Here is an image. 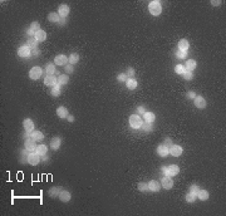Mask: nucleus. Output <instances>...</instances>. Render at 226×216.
Returning <instances> with one entry per match:
<instances>
[{
	"label": "nucleus",
	"mask_w": 226,
	"mask_h": 216,
	"mask_svg": "<svg viewBox=\"0 0 226 216\" xmlns=\"http://www.w3.org/2000/svg\"><path fill=\"white\" fill-rule=\"evenodd\" d=\"M137 187H138L139 191H147V190H148V185L145 184V182H139Z\"/></svg>",
	"instance_id": "58836bf2"
},
{
	"label": "nucleus",
	"mask_w": 226,
	"mask_h": 216,
	"mask_svg": "<svg viewBox=\"0 0 226 216\" xmlns=\"http://www.w3.org/2000/svg\"><path fill=\"white\" fill-rule=\"evenodd\" d=\"M196 200V195L195 194H191V192H188L187 195H186V201L187 202H194Z\"/></svg>",
	"instance_id": "4c0bfd02"
},
{
	"label": "nucleus",
	"mask_w": 226,
	"mask_h": 216,
	"mask_svg": "<svg viewBox=\"0 0 226 216\" xmlns=\"http://www.w3.org/2000/svg\"><path fill=\"white\" fill-rule=\"evenodd\" d=\"M44 84L54 87V85H57V78L54 77V75H46V77L44 78Z\"/></svg>",
	"instance_id": "dca6fc26"
},
{
	"label": "nucleus",
	"mask_w": 226,
	"mask_h": 216,
	"mask_svg": "<svg viewBox=\"0 0 226 216\" xmlns=\"http://www.w3.org/2000/svg\"><path fill=\"white\" fill-rule=\"evenodd\" d=\"M194 99H195V106H196L197 108L204 109V108L206 107V101H205L204 97H201V96H196Z\"/></svg>",
	"instance_id": "9b49d317"
},
{
	"label": "nucleus",
	"mask_w": 226,
	"mask_h": 216,
	"mask_svg": "<svg viewBox=\"0 0 226 216\" xmlns=\"http://www.w3.org/2000/svg\"><path fill=\"white\" fill-rule=\"evenodd\" d=\"M185 71H186V68H185L182 64H177V65L175 67V72L177 73V74H184Z\"/></svg>",
	"instance_id": "72a5a7b5"
},
{
	"label": "nucleus",
	"mask_w": 226,
	"mask_h": 216,
	"mask_svg": "<svg viewBox=\"0 0 226 216\" xmlns=\"http://www.w3.org/2000/svg\"><path fill=\"white\" fill-rule=\"evenodd\" d=\"M62 191V187H53L49 190V196H53V197H57V196H59V194H61Z\"/></svg>",
	"instance_id": "c85d7f7f"
},
{
	"label": "nucleus",
	"mask_w": 226,
	"mask_h": 216,
	"mask_svg": "<svg viewBox=\"0 0 226 216\" xmlns=\"http://www.w3.org/2000/svg\"><path fill=\"white\" fill-rule=\"evenodd\" d=\"M67 118H68V121H69V122H73V121H74V117H73V116H68Z\"/></svg>",
	"instance_id": "3c124183"
},
{
	"label": "nucleus",
	"mask_w": 226,
	"mask_h": 216,
	"mask_svg": "<svg viewBox=\"0 0 226 216\" xmlns=\"http://www.w3.org/2000/svg\"><path fill=\"white\" fill-rule=\"evenodd\" d=\"M162 187L166 188V190H170V188L174 187V181H172V178L168 177V176L162 178Z\"/></svg>",
	"instance_id": "f8f14e48"
},
{
	"label": "nucleus",
	"mask_w": 226,
	"mask_h": 216,
	"mask_svg": "<svg viewBox=\"0 0 226 216\" xmlns=\"http://www.w3.org/2000/svg\"><path fill=\"white\" fill-rule=\"evenodd\" d=\"M78 61H79V55L77 54V53H72L71 55H69V58H68V62H69V64H75V63H78Z\"/></svg>",
	"instance_id": "a878e982"
},
{
	"label": "nucleus",
	"mask_w": 226,
	"mask_h": 216,
	"mask_svg": "<svg viewBox=\"0 0 226 216\" xmlns=\"http://www.w3.org/2000/svg\"><path fill=\"white\" fill-rule=\"evenodd\" d=\"M129 124L135 129L141 128L142 127V118L139 117V114H132L131 117H129Z\"/></svg>",
	"instance_id": "7ed1b4c3"
},
{
	"label": "nucleus",
	"mask_w": 226,
	"mask_h": 216,
	"mask_svg": "<svg viewBox=\"0 0 226 216\" xmlns=\"http://www.w3.org/2000/svg\"><path fill=\"white\" fill-rule=\"evenodd\" d=\"M165 146H166V147H171V146L172 145H174V143H172V142H171V139H170V138H166V141H165V143H163Z\"/></svg>",
	"instance_id": "a18cd8bd"
},
{
	"label": "nucleus",
	"mask_w": 226,
	"mask_h": 216,
	"mask_svg": "<svg viewBox=\"0 0 226 216\" xmlns=\"http://www.w3.org/2000/svg\"><path fill=\"white\" fill-rule=\"evenodd\" d=\"M195 97H196V94H195L194 92H188V93H187V98H190V99H194Z\"/></svg>",
	"instance_id": "09e8293b"
},
{
	"label": "nucleus",
	"mask_w": 226,
	"mask_h": 216,
	"mask_svg": "<svg viewBox=\"0 0 226 216\" xmlns=\"http://www.w3.org/2000/svg\"><path fill=\"white\" fill-rule=\"evenodd\" d=\"M45 71H46V73H48V75H54V73H55L54 64H53V63H48V64H46Z\"/></svg>",
	"instance_id": "c756f323"
},
{
	"label": "nucleus",
	"mask_w": 226,
	"mask_h": 216,
	"mask_svg": "<svg viewBox=\"0 0 226 216\" xmlns=\"http://www.w3.org/2000/svg\"><path fill=\"white\" fill-rule=\"evenodd\" d=\"M182 75H184V79H186V81H191V79L194 78V74H192V72H190V71H185V73Z\"/></svg>",
	"instance_id": "e433bc0d"
},
{
	"label": "nucleus",
	"mask_w": 226,
	"mask_h": 216,
	"mask_svg": "<svg viewBox=\"0 0 226 216\" xmlns=\"http://www.w3.org/2000/svg\"><path fill=\"white\" fill-rule=\"evenodd\" d=\"M36 44H38V40H36L35 38H29L28 39V43H26V45L29 46V48H36Z\"/></svg>",
	"instance_id": "473e14b6"
},
{
	"label": "nucleus",
	"mask_w": 226,
	"mask_h": 216,
	"mask_svg": "<svg viewBox=\"0 0 226 216\" xmlns=\"http://www.w3.org/2000/svg\"><path fill=\"white\" fill-rule=\"evenodd\" d=\"M52 94L54 96V97H58V96L61 94V87H59L58 84L54 85V87L52 88Z\"/></svg>",
	"instance_id": "c9c22d12"
},
{
	"label": "nucleus",
	"mask_w": 226,
	"mask_h": 216,
	"mask_svg": "<svg viewBox=\"0 0 226 216\" xmlns=\"http://www.w3.org/2000/svg\"><path fill=\"white\" fill-rule=\"evenodd\" d=\"M18 54L19 57H23V58H26L30 55V48L28 45H22L20 48L18 49Z\"/></svg>",
	"instance_id": "1a4fd4ad"
},
{
	"label": "nucleus",
	"mask_w": 226,
	"mask_h": 216,
	"mask_svg": "<svg viewBox=\"0 0 226 216\" xmlns=\"http://www.w3.org/2000/svg\"><path fill=\"white\" fill-rule=\"evenodd\" d=\"M23 124H24V129H25L26 133H32V132L34 131V122H33L32 119H29V118L24 119Z\"/></svg>",
	"instance_id": "6e6552de"
},
{
	"label": "nucleus",
	"mask_w": 226,
	"mask_h": 216,
	"mask_svg": "<svg viewBox=\"0 0 226 216\" xmlns=\"http://www.w3.org/2000/svg\"><path fill=\"white\" fill-rule=\"evenodd\" d=\"M147 185H148V190H149V191L158 192L159 190H161V185H159V182H158V181L152 180V181H149Z\"/></svg>",
	"instance_id": "ddd939ff"
},
{
	"label": "nucleus",
	"mask_w": 226,
	"mask_h": 216,
	"mask_svg": "<svg viewBox=\"0 0 226 216\" xmlns=\"http://www.w3.org/2000/svg\"><path fill=\"white\" fill-rule=\"evenodd\" d=\"M65 72H67V73H72L73 72V65L72 64H67V65H65Z\"/></svg>",
	"instance_id": "49530a36"
},
{
	"label": "nucleus",
	"mask_w": 226,
	"mask_h": 216,
	"mask_svg": "<svg viewBox=\"0 0 226 216\" xmlns=\"http://www.w3.org/2000/svg\"><path fill=\"white\" fill-rule=\"evenodd\" d=\"M126 75H127V78H128V79L133 78V75H135V69H133V68H127Z\"/></svg>",
	"instance_id": "ea45409f"
},
{
	"label": "nucleus",
	"mask_w": 226,
	"mask_h": 216,
	"mask_svg": "<svg viewBox=\"0 0 226 216\" xmlns=\"http://www.w3.org/2000/svg\"><path fill=\"white\" fill-rule=\"evenodd\" d=\"M57 114H58V117H61V118H67L68 117V109L62 106V107L57 108Z\"/></svg>",
	"instance_id": "6ab92c4d"
},
{
	"label": "nucleus",
	"mask_w": 226,
	"mask_h": 216,
	"mask_svg": "<svg viewBox=\"0 0 226 216\" xmlns=\"http://www.w3.org/2000/svg\"><path fill=\"white\" fill-rule=\"evenodd\" d=\"M137 112H138V114H145L146 113V109H145V107H142V106H141V107L137 108Z\"/></svg>",
	"instance_id": "de8ad7c7"
},
{
	"label": "nucleus",
	"mask_w": 226,
	"mask_h": 216,
	"mask_svg": "<svg viewBox=\"0 0 226 216\" xmlns=\"http://www.w3.org/2000/svg\"><path fill=\"white\" fill-rule=\"evenodd\" d=\"M54 63L57 65H67L68 57H65L64 54H59V55H57V57L54 58Z\"/></svg>",
	"instance_id": "9d476101"
},
{
	"label": "nucleus",
	"mask_w": 226,
	"mask_h": 216,
	"mask_svg": "<svg viewBox=\"0 0 226 216\" xmlns=\"http://www.w3.org/2000/svg\"><path fill=\"white\" fill-rule=\"evenodd\" d=\"M39 28H40V24H39L38 22H33L32 24H30V30H32V32H35V33H36L38 30H40Z\"/></svg>",
	"instance_id": "f704fd0d"
},
{
	"label": "nucleus",
	"mask_w": 226,
	"mask_h": 216,
	"mask_svg": "<svg viewBox=\"0 0 226 216\" xmlns=\"http://www.w3.org/2000/svg\"><path fill=\"white\" fill-rule=\"evenodd\" d=\"M157 153H158L159 156H162V157H166V156L170 153L168 147H166L165 145H159L158 147H157Z\"/></svg>",
	"instance_id": "f3484780"
},
{
	"label": "nucleus",
	"mask_w": 226,
	"mask_h": 216,
	"mask_svg": "<svg viewBox=\"0 0 226 216\" xmlns=\"http://www.w3.org/2000/svg\"><path fill=\"white\" fill-rule=\"evenodd\" d=\"M42 73H43V71H42V68L40 67H33L32 69H30V72H29V77H30V79H39L42 77Z\"/></svg>",
	"instance_id": "39448f33"
},
{
	"label": "nucleus",
	"mask_w": 226,
	"mask_h": 216,
	"mask_svg": "<svg viewBox=\"0 0 226 216\" xmlns=\"http://www.w3.org/2000/svg\"><path fill=\"white\" fill-rule=\"evenodd\" d=\"M35 152L38 153L39 156H44L46 153V146L45 145H40V146H36V149Z\"/></svg>",
	"instance_id": "cd10ccee"
},
{
	"label": "nucleus",
	"mask_w": 226,
	"mask_h": 216,
	"mask_svg": "<svg viewBox=\"0 0 226 216\" xmlns=\"http://www.w3.org/2000/svg\"><path fill=\"white\" fill-rule=\"evenodd\" d=\"M168 151L172 156H176V157H178V156L182 155V147L178 146V145H172L171 147L168 148Z\"/></svg>",
	"instance_id": "0eeeda50"
},
{
	"label": "nucleus",
	"mask_w": 226,
	"mask_h": 216,
	"mask_svg": "<svg viewBox=\"0 0 226 216\" xmlns=\"http://www.w3.org/2000/svg\"><path fill=\"white\" fill-rule=\"evenodd\" d=\"M59 146H61V138H59V137H54L50 141V147L53 149H58Z\"/></svg>",
	"instance_id": "393cba45"
},
{
	"label": "nucleus",
	"mask_w": 226,
	"mask_h": 216,
	"mask_svg": "<svg viewBox=\"0 0 226 216\" xmlns=\"http://www.w3.org/2000/svg\"><path fill=\"white\" fill-rule=\"evenodd\" d=\"M34 38H35L38 42H44L45 39H46V33H45L44 30H42V29H40V30H38V32L35 33Z\"/></svg>",
	"instance_id": "aec40b11"
},
{
	"label": "nucleus",
	"mask_w": 226,
	"mask_h": 216,
	"mask_svg": "<svg viewBox=\"0 0 226 216\" xmlns=\"http://www.w3.org/2000/svg\"><path fill=\"white\" fill-rule=\"evenodd\" d=\"M162 171H163V174L166 176L172 177V176H176L178 172H180V167H178L177 165H171V166H167V167H163Z\"/></svg>",
	"instance_id": "f03ea898"
},
{
	"label": "nucleus",
	"mask_w": 226,
	"mask_h": 216,
	"mask_svg": "<svg viewBox=\"0 0 226 216\" xmlns=\"http://www.w3.org/2000/svg\"><path fill=\"white\" fill-rule=\"evenodd\" d=\"M152 129H153V127H152V123H148V122H146V123L143 124V131H146V132H151Z\"/></svg>",
	"instance_id": "37998d69"
},
{
	"label": "nucleus",
	"mask_w": 226,
	"mask_h": 216,
	"mask_svg": "<svg viewBox=\"0 0 226 216\" xmlns=\"http://www.w3.org/2000/svg\"><path fill=\"white\" fill-rule=\"evenodd\" d=\"M126 84H127L128 89H136V88H137V82H136L133 78L127 79V81H126Z\"/></svg>",
	"instance_id": "bb28decb"
},
{
	"label": "nucleus",
	"mask_w": 226,
	"mask_h": 216,
	"mask_svg": "<svg viewBox=\"0 0 226 216\" xmlns=\"http://www.w3.org/2000/svg\"><path fill=\"white\" fill-rule=\"evenodd\" d=\"M58 197L61 199L63 202H68L69 200H71L72 196H71V192H69V191H64V190H63V191H61V194H59Z\"/></svg>",
	"instance_id": "a211bd4d"
},
{
	"label": "nucleus",
	"mask_w": 226,
	"mask_h": 216,
	"mask_svg": "<svg viewBox=\"0 0 226 216\" xmlns=\"http://www.w3.org/2000/svg\"><path fill=\"white\" fill-rule=\"evenodd\" d=\"M188 42L186 40V39H181L180 42H178V50H184V52H187L188 49Z\"/></svg>",
	"instance_id": "4be33fe9"
},
{
	"label": "nucleus",
	"mask_w": 226,
	"mask_h": 216,
	"mask_svg": "<svg viewBox=\"0 0 226 216\" xmlns=\"http://www.w3.org/2000/svg\"><path fill=\"white\" fill-rule=\"evenodd\" d=\"M58 14L61 18H65V16L69 14V6L67 4H62L58 8Z\"/></svg>",
	"instance_id": "4468645a"
},
{
	"label": "nucleus",
	"mask_w": 226,
	"mask_h": 216,
	"mask_svg": "<svg viewBox=\"0 0 226 216\" xmlns=\"http://www.w3.org/2000/svg\"><path fill=\"white\" fill-rule=\"evenodd\" d=\"M25 149L29 152H33L36 149V146H35V141L30 137V135H29V138L25 139Z\"/></svg>",
	"instance_id": "423d86ee"
},
{
	"label": "nucleus",
	"mask_w": 226,
	"mask_h": 216,
	"mask_svg": "<svg viewBox=\"0 0 226 216\" xmlns=\"http://www.w3.org/2000/svg\"><path fill=\"white\" fill-rule=\"evenodd\" d=\"M39 157H40V156L36 153V152H29L28 157H26V161H28L30 165L35 166V165L39 164V161H40V158H39Z\"/></svg>",
	"instance_id": "20e7f679"
},
{
	"label": "nucleus",
	"mask_w": 226,
	"mask_h": 216,
	"mask_svg": "<svg viewBox=\"0 0 226 216\" xmlns=\"http://www.w3.org/2000/svg\"><path fill=\"white\" fill-rule=\"evenodd\" d=\"M186 55H187V52H184V50H177V52H176V57L180 58V59L186 58Z\"/></svg>",
	"instance_id": "a19ab883"
},
{
	"label": "nucleus",
	"mask_w": 226,
	"mask_h": 216,
	"mask_svg": "<svg viewBox=\"0 0 226 216\" xmlns=\"http://www.w3.org/2000/svg\"><path fill=\"white\" fill-rule=\"evenodd\" d=\"M127 75H126V73H121V74H118V77H117V81L118 82H124V81H127Z\"/></svg>",
	"instance_id": "c03bdc74"
},
{
	"label": "nucleus",
	"mask_w": 226,
	"mask_h": 216,
	"mask_svg": "<svg viewBox=\"0 0 226 216\" xmlns=\"http://www.w3.org/2000/svg\"><path fill=\"white\" fill-rule=\"evenodd\" d=\"M198 191H200V188H198V186H197V185H192L191 187H190V192H191V194H195L196 196H197Z\"/></svg>",
	"instance_id": "79ce46f5"
},
{
	"label": "nucleus",
	"mask_w": 226,
	"mask_h": 216,
	"mask_svg": "<svg viewBox=\"0 0 226 216\" xmlns=\"http://www.w3.org/2000/svg\"><path fill=\"white\" fill-rule=\"evenodd\" d=\"M211 4L214 5V6H217V5H220V4H221V1H220V0H215V1H214V0H212V1H211Z\"/></svg>",
	"instance_id": "8fccbe9b"
},
{
	"label": "nucleus",
	"mask_w": 226,
	"mask_h": 216,
	"mask_svg": "<svg viewBox=\"0 0 226 216\" xmlns=\"http://www.w3.org/2000/svg\"><path fill=\"white\" fill-rule=\"evenodd\" d=\"M30 137L34 139V141H42V139L44 138V136H43V133L40 131H35L34 129V131L30 133Z\"/></svg>",
	"instance_id": "412c9836"
},
{
	"label": "nucleus",
	"mask_w": 226,
	"mask_h": 216,
	"mask_svg": "<svg viewBox=\"0 0 226 216\" xmlns=\"http://www.w3.org/2000/svg\"><path fill=\"white\" fill-rule=\"evenodd\" d=\"M148 11L151 13V15L153 16H157L162 13V6H161V3L157 1V0H153V1H149L148 4Z\"/></svg>",
	"instance_id": "f257e3e1"
},
{
	"label": "nucleus",
	"mask_w": 226,
	"mask_h": 216,
	"mask_svg": "<svg viewBox=\"0 0 226 216\" xmlns=\"http://www.w3.org/2000/svg\"><path fill=\"white\" fill-rule=\"evenodd\" d=\"M59 14L58 13H50V14L48 15V19H49V22H53V23H58L59 22Z\"/></svg>",
	"instance_id": "7c9ffc66"
},
{
	"label": "nucleus",
	"mask_w": 226,
	"mask_h": 216,
	"mask_svg": "<svg viewBox=\"0 0 226 216\" xmlns=\"http://www.w3.org/2000/svg\"><path fill=\"white\" fill-rule=\"evenodd\" d=\"M185 68H186V71H190V72H192V71H194V69L196 68V62L194 61V59H188V61L186 62Z\"/></svg>",
	"instance_id": "5701e85b"
},
{
	"label": "nucleus",
	"mask_w": 226,
	"mask_h": 216,
	"mask_svg": "<svg viewBox=\"0 0 226 216\" xmlns=\"http://www.w3.org/2000/svg\"><path fill=\"white\" fill-rule=\"evenodd\" d=\"M69 82V77L67 74H61L58 78H57V84L59 85V87H62V85L67 84V83Z\"/></svg>",
	"instance_id": "2eb2a0df"
},
{
	"label": "nucleus",
	"mask_w": 226,
	"mask_h": 216,
	"mask_svg": "<svg viewBox=\"0 0 226 216\" xmlns=\"http://www.w3.org/2000/svg\"><path fill=\"white\" fill-rule=\"evenodd\" d=\"M143 118H145V121L146 122H148V123H153V121H155V118H156V116L152 113V112H146V113L143 114Z\"/></svg>",
	"instance_id": "b1692460"
},
{
	"label": "nucleus",
	"mask_w": 226,
	"mask_h": 216,
	"mask_svg": "<svg viewBox=\"0 0 226 216\" xmlns=\"http://www.w3.org/2000/svg\"><path fill=\"white\" fill-rule=\"evenodd\" d=\"M197 196H198L200 200L205 201V200H207V199H209V192L206 190H200V191H198V194H197Z\"/></svg>",
	"instance_id": "2f4dec72"
}]
</instances>
